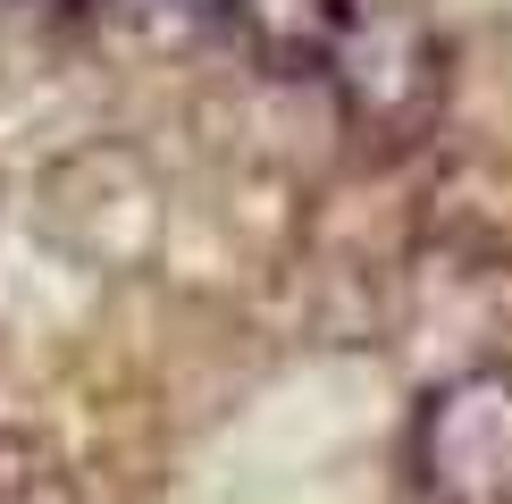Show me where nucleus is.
I'll use <instances>...</instances> for the list:
<instances>
[{
	"instance_id": "nucleus-1",
	"label": "nucleus",
	"mask_w": 512,
	"mask_h": 504,
	"mask_svg": "<svg viewBox=\"0 0 512 504\" xmlns=\"http://www.w3.org/2000/svg\"><path fill=\"white\" fill-rule=\"evenodd\" d=\"M412 504H512V370L471 362L437 378L403 437Z\"/></svg>"
},
{
	"instance_id": "nucleus-2",
	"label": "nucleus",
	"mask_w": 512,
	"mask_h": 504,
	"mask_svg": "<svg viewBox=\"0 0 512 504\" xmlns=\"http://www.w3.org/2000/svg\"><path fill=\"white\" fill-rule=\"evenodd\" d=\"M336 93H345V118L370 152H412L437 126L445 101V59L420 26H387V17H353L345 51H336Z\"/></svg>"
},
{
	"instance_id": "nucleus-3",
	"label": "nucleus",
	"mask_w": 512,
	"mask_h": 504,
	"mask_svg": "<svg viewBox=\"0 0 512 504\" xmlns=\"http://www.w3.org/2000/svg\"><path fill=\"white\" fill-rule=\"evenodd\" d=\"M353 17V0H227V26L269 76H328Z\"/></svg>"
},
{
	"instance_id": "nucleus-4",
	"label": "nucleus",
	"mask_w": 512,
	"mask_h": 504,
	"mask_svg": "<svg viewBox=\"0 0 512 504\" xmlns=\"http://www.w3.org/2000/svg\"><path fill=\"white\" fill-rule=\"evenodd\" d=\"M101 9L143 42H202L210 26H227V0H101Z\"/></svg>"
},
{
	"instance_id": "nucleus-5",
	"label": "nucleus",
	"mask_w": 512,
	"mask_h": 504,
	"mask_svg": "<svg viewBox=\"0 0 512 504\" xmlns=\"http://www.w3.org/2000/svg\"><path fill=\"white\" fill-rule=\"evenodd\" d=\"M0 504H76L59 454L34 437H0Z\"/></svg>"
},
{
	"instance_id": "nucleus-6",
	"label": "nucleus",
	"mask_w": 512,
	"mask_h": 504,
	"mask_svg": "<svg viewBox=\"0 0 512 504\" xmlns=\"http://www.w3.org/2000/svg\"><path fill=\"white\" fill-rule=\"evenodd\" d=\"M34 9H84V0H34Z\"/></svg>"
}]
</instances>
